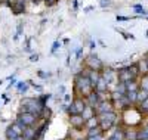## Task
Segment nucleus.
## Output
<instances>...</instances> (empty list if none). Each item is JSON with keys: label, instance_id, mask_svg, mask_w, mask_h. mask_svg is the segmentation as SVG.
Masks as SVG:
<instances>
[{"label": "nucleus", "instance_id": "obj_1", "mask_svg": "<svg viewBox=\"0 0 148 140\" xmlns=\"http://www.w3.org/2000/svg\"><path fill=\"white\" fill-rule=\"evenodd\" d=\"M73 90H74V97H76V96L86 97L90 92H93V86L90 84L89 77H86V75L79 72V74H76V77H74Z\"/></svg>", "mask_w": 148, "mask_h": 140}, {"label": "nucleus", "instance_id": "obj_2", "mask_svg": "<svg viewBox=\"0 0 148 140\" xmlns=\"http://www.w3.org/2000/svg\"><path fill=\"white\" fill-rule=\"evenodd\" d=\"M21 106L25 108L27 112H31V113H34V115H37L39 120H40V113L46 108V102H43L39 96H36V97H24L21 100Z\"/></svg>", "mask_w": 148, "mask_h": 140}, {"label": "nucleus", "instance_id": "obj_3", "mask_svg": "<svg viewBox=\"0 0 148 140\" xmlns=\"http://www.w3.org/2000/svg\"><path fill=\"white\" fill-rule=\"evenodd\" d=\"M16 121L21 122L24 127H34L39 122V117L31 113V112H21V113H18Z\"/></svg>", "mask_w": 148, "mask_h": 140}, {"label": "nucleus", "instance_id": "obj_4", "mask_svg": "<svg viewBox=\"0 0 148 140\" xmlns=\"http://www.w3.org/2000/svg\"><path fill=\"white\" fill-rule=\"evenodd\" d=\"M86 67L90 68V69H95V71H102L104 68V63L101 62V59H98L96 55H89L88 59H86Z\"/></svg>", "mask_w": 148, "mask_h": 140}, {"label": "nucleus", "instance_id": "obj_5", "mask_svg": "<svg viewBox=\"0 0 148 140\" xmlns=\"http://www.w3.org/2000/svg\"><path fill=\"white\" fill-rule=\"evenodd\" d=\"M114 111V103L113 100H104V102H99L95 108V113L96 115H102L105 112H111Z\"/></svg>", "mask_w": 148, "mask_h": 140}, {"label": "nucleus", "instance_id": "obj_6", "mask_svg": "<svg viewBox=\"0 0 148 140\" xmlns=\"http://www.w3.org/2000/svg\"><path fill=\"white\" fill-rule=\"evenodd\" d=\"M130 80H136L132 75V72L129 71V68H121L117 71V81L119 83H127Z\"/></svg>", "mask_w": 148, "mask_h": 140}, {"label": "nucleus", "instance_id": "obj_7", "mask_svg": "<svg viewBox=\"0 0 148 140\" xmlns=\"http://www.w3.org/2000/svg\"><path fill=\"white\" fill-rule=\"evenodd\" d=\"M84 120L83 117L80 115V113H77V115H70V124L74 130H83V127H84Z\"/></svg>", "mask_w": 148, "mask_h": 140}, {"label": "nucleus", "instance_id": "obj_8", "mask_svg": "<svg viewBox=\"0 0 148 140\" xmlns=\"http://www.w3.org/2000/svg\"><path fill=\"white\" fill-rule=\"evenodd\" d=\"M84 100H86V105L95 109V108H96V105L99 103V96H98V93L93 90V92H90L88 96L84 97Z\"/></svg>", "mask_w": 148, "mask_h": 140}, {"label": "nucleus", "instance_id": "obj_9", "mask_svg": "<svg viewBox=\"0 0 148 140\" xmlns=\"http://www.w3.org/2000/svg\"><path fill=\"white\" fill-rule=\"evenodd\" d=\"M71 103L74 105V108H76L77 113H82V112H83V109H84L86 106H88V105H86V100H84V97H80V96L73 97Z\"/></svg>", "mask_w": 148, "mask_h": 140}, {"label": "nucleus", "instance_id": "obj_10", "mask_svg": "<svg viewBox=\"0 0 148 140\" xmlns=\"http://www.w3.org/2000/svg\"><path fill=\"white\" fill-rule=\"evenodd\" d=\"M10 9H12V12H14L15 15L24 14V12H25V0H16V3Z\"/></svg>", "mask_w": 148, "mask_h": 140}, {"label": "nucleus", "instance_id": "obj_11", "mask_svg": "<svg viewBox=\"0 0 148 140\" xmlns=\"http://www.w3.org/2000/svg\"><path fill=\"white\" fill-rule=\"evenodd\" d=\"M107 90H110V84L102 78V75H101L99 81H98V83H96V86H95V92L101 93V92H107Z\"/></svg>", "mask_w": 148, "mask_h": 140}, {"label": "nucleus", "instance_id": "obj_12", "mask_svg": "<svg viewBox=\"0 0 148 140\" xmlns=\"http://www.w3.org/2000/svg\"><path fill=\"white\" fill-rule=\"evenodd\" d=\"M89 80H90V84L93 86V90H95V86H96V83L99 81V78H101V71H95V69H90V72H89Z\"/></svg>", "mask_w": 148, "mask_h": 140}, {"label": "nucleus", "instance_id": "obj_13", "mask_svg": "<svg viewBox=\"0 0 148 140\" xmlns=\"http://www.w3.org/2000/svg\"><path fill=\"white\" fill-rule=\"evenodd\" d=\"M24 139H28V140H36V127H25L22 133Z\"/></svg>", "mask_w": 148, "mask_h": 140}, {"label": "nucleus", "instance_id": "obj_14", "mask_svg": "<svg viewBox=\"0 0 148 140\" xmlns=\"http://www.w3.org/2000/svg\"><path fill=\"white\" fill-rule=\"evenodd\" d=\"M9 127H10V128L14 130V133H15V134H18V136H22V133H24V128H25V127H24L21 122H18L16 120H15V122H12Z\"/></svg>", "mask_w": 148, "mask_h": 140}, {"label": "nucleus", "instance_id": "obj_15", "mask_svg": "<svg viewBox=\"0 0 148 140\" xmlns=\"http://www.w3.org/2000/svg\"><path fill=\"white\" fill-rule=\"evenodd\" d=\"M80 115L83 117V120H84V121H88L89 118L95 117L96 113H95V109H93V108H90V106H86V108L83 109V112L80 113Z\"/></svg>", "mask_w": 148, "mask_h": 140}, {"label": "nucleus", "instance_id": "obj_16", "mask_svg": "<svg viewBox=\"0 0 148 140\" xmlns=\"http://www.w3.org/2000/svg\"><path fill=\"white\" fill-rule=\"evenodd\" d=\"M136 134H138V130L127 128L125 130V140H136Z\"/></svg>", "mask_w": 148, "mask_h": 140}, {"label": "nucleus", "instance_id": "obj_17", "mask_svg": "<svg viewBox=\"0 0 148 140\" xmlns=\"http://www.w3.org/2000/svg\"><path fill=\"white\" fill-rule=\"evenodd\" d=\"M126 88H127V92H138L139 90V83L136 80H130L126 83Z\"/></svg>", "mask_w": 148, "mask_h": 140}, {"label": "nucleus", "instance_id": "obj_18", "mask_svg": "<svg viewBox=\"0 0 148 140\" xmlns=\"http://www.w3.org/2000/svg\"><path fill=\"white\" fill-rule=\"evenodd\" d=\"M98 125H99V120H98L96 115L92 117V118H89L88 121L84 122V127H86V128H93V127H98Z\"/></svg>", "mask_w": 148, "mask_h": 140}, {"label": "nucleus", "instance_id": "obj_19", "mask_svg": "<svg viewBox=\"0 0 148 140\" xmlns=\"http://www.w3.org/2000/svg\"><path fill=\"white\" fill-rule=\"evenodd\" d=\"M148 97V90H144V88H139L138 94H136V105H139L141 102H144Z\"/></svg>", "mask_w": 148, "mask_h": 140}, {"label": "nucleus", "instance_id": "obj_20", "mask_svg": "<svg viewBox=\"0 0 148 140\" xmlns=\"http://www.w3.org/2000/svg\"><path fill=\"white\" fill-rule=\"evenodd\" d=\"M98 134H105V133L101 130V127H99V125H98V127H93V128H88L86 137H92V136H98Z\"/></svg>", "mask_w": 148, "mask_h": 140}, {"label": "nucleus", "instance_id": "obj_21", "mask_svg": "<svg viewBox=\"0 0 148 140\" xmlns=\"http://www.w3.org/2000/svg\"><path fill=\"white\" fill-rule=\"evenodd\" d=\"M114 92L120 93V94H126L127 93V88H126V83H117L114 86Z\"/></svg>", "mask_w": 148, "mask_h": 140}, {"label": "nucleus", "instance_id": "obj_22", "mask_svg": "<svg viewBox=\"0 0 148 140\" xmlns=\"http://www.w3.org/2000/svg\"><path fill=\"white\" fill-rule=\"evenodd\" d=\"M16 88H18V92L19 93H27V90H28V87H30V84L25 81V83H24V81H18L16 84Z\"/></svg>", "mask_w": 148, "mask_h": 140}, {"label": "nucleus", "instance_id": "obj_23", "mask_svg": "<svg viewBox=\"0 0 148 140\" xmlns=\"http://www.w3.org/2000/svg\"><path fill=\"white\" fill-rule=\"evenodd\" d=\"M127 68H129V71L132 72V75H133L135 78H138L139 75H141V74H139V68H138V62H136V63H130Z\"/></svg>", "mask_w": 148, "mask_h": 140}, {"label": "nucleus", "instance_id": "obj_24", "mask_svg": "<svg viewBox=\"0 0 148 140\" xmlns=\"http://www.w3.org/2000/svg\"><path fill=\"white\" fill-rule=\"evenodd\" d=\"M5 136H6V140H16L18 137H21V136L15 134V133H14V130H12L10 127H8V128H6V131H5Z\"/></svg>", "mask_w": 148, "mask_h": 140}, {"label": "nucleus", "instance_id": "obj_25", "mask_svg": "<svg viewBox=\"0 0 148 140\" xmlns=\"http://www.w3.org/2000/svg\"><path fill=\"white\" fill-rule=\"evenodd\" d=\"M138 68H139V74H141V75H147V74H148V68H147V65H145V60H144V59L138 62Z\"/></svg>", "mask_w": 148, "mask_h": 140}, {"label": "nucleus", "instance_id": "obj_26", "mask_svg": "<svg viewBox=\"0 0 148 140\" xmlns=\"http://www.w3.org/2000/svg\"><path fill=\"white\" fill-rule=\"evenodd\" d=\"M136 94H138V92H127L126 93V97L129 99L130 105H136Z\"/></svg>", "mask_w": 148, "mask_h": 140}, {"label": "nucleus", "instance_id": "obj_27", "mask_svg": "<svg viewBox=\"0 0 148 140\" xmlns=\"http://www.w3.org/2000/svg\"><path fill=\"white\" fill-rule=\"evenodd\" d=\"M139 88H144V90H148V74H147V75H141Z\"/></svg>", "mask_w": 148, "mask_h": 140}, {"label": "nucleus", "instance_id": "obj_28", "mask_svg": "<svg viewBox=\"0 0 148 140\" xmlns=\"http://www.w3.org/2000/svg\"><path fill=\"white\" fill-rule=\"evenodd\" d=\"M138 106H139V112L142 113V115H144V113H148V97L144 102H141Z\"/></svg>", "mask_w": 148, "mask_h": 140}, {"label": "nucleus", "instance_id": "obj_29", "mask_svg": "<svg viewBox=\"0 0 148 140\" xmlns=\"http://www.w3.org/2000/svg\"><path fill=\"white\" fill-rule=\"evenodd\" d=\"M136 140H148V133L144 130V128H141V130H138V134H136Z\"/></svg>", "mask_w": 148, "mask_h": 140}, {"label": "nucleus", "instance_id": "obj_30", "mask_svg": "<svg viewBox=\"0 0 148 140\" xmlns=\"http://www.w3.org/2000/svg\"><path fill=\"white\" fill-rule=\"evenodd\" d=\"M105 134H98V136H92V137H86V140H104Z\"/></svg>", "mask_w": 148, "mask_h": 140}, {"label": "nucleus", "instance_id": "obj_31", "mask_svg": "<svg viewBox=\"0 0 148 140\" xmlns=\"http://www.w3.org/2000/svg\"><path fill=\"white\" fill-rule=\"evenodd\" d=\"M37 75H39L40 78H47V77H51V74H46V72H43L42 69H40V71H37Z\"/></svg>", "mask_w": 148, "mask_h": 140}, {"label": "nucleus", "instance_id": "obj_32", "mask_svg": "<svg viewBox=\"0 0 148 140\" xmlns=\"http://www.w3.org/2000/svg\"><path fill=\"white\" fill-rule=\"evenodd\" d=\"M58 2H59V0H45V3H46L47 6H55Z\"/></svg>", "mask_w": 148, "mask_h": 140}, {"label": "nucleus", "instance_id": "obj_33", "mask_svg": "<svg viewBox=\"0 0 148 140\" xmlns=\"http://www.w3.org/2000/svg\"><path fill=\"white\" fill-rule=\"evenodd\" d=\"M58 93H59V96H64L65 94V87L64 86H59L58 87Z\"/></svg>", "mask_w": 148, "mask_h": 140}, {"label": "nucleus", "instance_id": "obj_34", "mask_svg": "<svg viewBox=\"0 0 148 140\" xmlns=\"http://www.w3.org/2000/svg\"><path fill=\"white\" fill-rule=\"evenodd\" d=\"M99 5H101L102 7H105V6H110L111 2H110V0H99Z\"/></svg>", "mask_w": 148, "mask_h": 140}, {"label": "nucleus", "instance_id": "obj_35", "mask_svg": "<svg viewBox=\"0 0 148 140\" xmlns=\"http://www.w3.org/2000/svg\"><path fill=\"white\" fill-rule=\"evenodd\" d=\"M58 47H61V43L55 41V43H53V46H52V53H55V52H56V50H58Z\"/></svg>", "mask_w": 148, "mask_h": 140}, {"label": "nucleus", "instance_id": "obj_36", "mask_svg": "<svg viewBox=\"0 0 148 140\" xmlns=\"http://www.w3.org/2000/svg\"><path fill=\"white\" fill-rule=\"evenodd\" d=\"M37 60H39V55H37V53L30 56V62H37Z\"/></svg>", "mask_w": 148, "mask_h": 140}, {"label": "nucleus", "instance_id": "obj_37", "mask_svg": "<svg viewBox=\"0 0 148 140\" xmlns=\"http://www.w3.org/2000/svg\"><path fill=\"white\" fill-rule=\"evenodd\" d=\"M5 2H6V5H8L9 7H12V6L16 3V0H5Z\"/></svg>", "mask_w": 148, "mask_h": 140}, {"label": "nucleus", "instance_id": "obj_38", "mask_svg": "<svg viewBox=\"0 0 148 140\" xmlns=\"http://www.w3.org/2000/svg\"><path fill=\"white\" fill-rule=\"evenodd\" d=\"M64 100H65V103H70V102H71V96L70 94H64Z\"/></svg>", "mask_w": 148, "mask_h": 140}, {"label": "nucleus", "instance_id": "obj_39", "mask_svg": "<svg viewBox=\"0 0 148 140\" xmlns=\"http://www.w3.org/2000/svg\"><path fill=\"white\" fill-rule=\"evenodd\" d=\"M117 21H127V18H125V16H117Z\"/></svg>", "mask_w": 148, "mask_h": 140}, {"label": "nucleus", "instance_id": "obj_40", "mask_svg": "<svg viewBox=\"0 0 148 140\" xmlns=\"http://www.w3.org/2000/svg\"><path fill=\"white\" fill-rule=\"evenodd\" d=\"M107 140H119V139H116V137H113V136H108Z\"/></svg>", "mask_w": 148, "mask_h": 140}, {"label": "nucleus", "instance_id": "obj_41", "mask_svg": "<svg viewBox=\"0 0 148 140\" xmlns=\"http://www.w3.org/2000/svg\"><path fill=\"white\" fill-rule=\"evenodd\" d=\"M142 128H144V130H145V131H147V133H148V122H147V124H145V125H144V127H142Z\"/></svg>", "mask_w": 148, "mask_h": 140}, {"label": "nucleus", "instance_id": "obj_42", "mask_svg": "<svg viewBox=\"0 0 148 140\" xmlns=\"http://www.w3.org/2000/svg\"><path fill=\"white\" fill-rule=\"evenodd\" d=\"M73 6H74V9H77V0H74V2H73Z\"/></svg>", "mask_w": 148, "mask_h": 140}, {"label": "nucleus", "instance_id": "obj_43", "mask_svg": "<svg viewBox=\"0 0 148 140\" xmlns=\"http://www.w3.org/2000/svg\"><path fill=\"white\" fill-rule=\"evenodd\" d=\"M92 9H93V7H92V6H89V7H86V9H84V12H89V10H92Z\"/></svg>", "mask_w": 148, "mask_h": 140}, {"label": "nucleus", "instance_id": "obj_44", "mask_svg": "<svg viewBox=\"0 0 148 140\" xmlns=\"http://www.w3.org/2000/svg\"><path fill=\"white\" fill-rule=\"evenodd\" d=\"M144 60H145V65H147V68H148V56H145V59H144Z\"/></svg>", "mask_w": 148, "mask_h": 140}, {"label": "nucleus", "instance_id": "obj_45", "mask_svg": "<svg viewBox=\"0 0 148 140\" xmlns=\"http://www.w3.org/2000/svg\"><path fill=\"white\" fill-rule=\"evenodd\" d=\"M73 140H86V137L83 139V137H79V139H73Z\"/></svg>", "mask_w": 148, "mask_h": 140}, {"label": "nucleus", "instance_id": "obj_46", "mask_svg": "<svg viewBox=\"0 0 148 140\" xmlns=\"http://www.w3.org/2000/svg\"><path fill=\"white\" fill-rule=\"evenodd\" d=\"M64 140H73V139H64Z\"/></svg>", "mask_w": 148, "mask_h": 140}, {"label": "nucleus", "instance_id": "obj_47", "mask_svg": "<svg viewBox=\"0 0 148 140\" xmlns=\"http://www.w3.org/2000/svg\"><path fill=\"white\" fill-rule=\"evenodd\" d=\"M2 2H3V0H0V3H2Z\"/></svg>", "mask_w": 148, "mask_h": 140}]
</instances>
